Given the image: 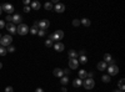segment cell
Returning <instances> with one entry per match:
<instances>
[{
    "label": "cell",
    "instance_id": "d6a6232c",
    "mask_svg": "<svg viewBox=\"0 0 125 92\" xmlns=\"http://www.w3.org/2000/svg\"><path fill=\"white\" fill-rule=\"evenodd\" d=\"M5 20H8V23H11V21H13V16H11V15H8Z\"/></svg>",
    "mask_w": 125,
    "mask_h": 92
},
{
    "label": "cell",
    "instance_id": "ffe728a7",
    "mask_svg": "<svg viewBox=\"0 0 125 92\" xmlns=\"http://www.w3.org/2000/svg\"><path fill=\"white\" fill-rule=\"evenodd\" d=\"M60 82H61V85H62V86L68 85V82H69V78H68V76H62V77H61V80H60Z\"/></svg>",
    "mask_w": 125,
    "mask_h": 92
},
{
    "label": "cell",
    "instance_id": "9a60e30c",
    "mask_svg": "<svg viewBox=\"0 0 125 92\" xmlns=\"http://www.w3.org/2000/svg\"><path fill=\"white\" fill-rule=\"evenodd\" d=\"M53 74H54L55 77H62V75H64V74H62V70H61V68H55V70L53 71Z\"/></svg>",
    "mask_w": 125,
    "mask_h": 92
},
{
    "label": "cell",
    "instance_id": "2e32d148",
    "mask_svg": "<svg viewBox=\"0 0 125 92\" xmlns=\"http://www.w3.org/2000/svg\"><path fill=\"white\" fill-rule=\"evenodd\" d=\"M111 61H113V57L110 54H105L104 55V62L105 64H111Z\"/></svg>",
    "mask_w": 125,
    "mask_h": 92
},
{
    "label": "cell",
    "instance_id": "74e56055",
    "mask_svg": "<svg viewBox=\"0 0 125 92\" xmlns=\"http://www.w3.org/2000/svg\"><path fill=\"white\" fill-rule=\"evenodd\" d=\"M24 11H25V13H29V11H30V8H29V6H25V8H24Z\"/></svg>",
    "mask_w": 125,
    "mask_h": 92
},
{
    "label": "cell",
    "instance_id": "d590c367",
    "mask_svg": "<svg viewBox=\"0 0 125 92\" xmlns=\"http://www.w3.org/2000/svg\"><path fill=\"white\" fill-rule=\"evenodd\" d=\"M62 74H64V75H69L70 74V70H68V68L66 70H62Z\"/></svg>",
    "mask_w": 125,
    "mask_h": 92
},
{
    "label": "cell",
    "instance_id": "484cf974",
    "mask_svg": "<svg viewBox=\"0 0 125 92\" xmlns=\"http://www.w3.org/2000/svg\"><path fill=\"white\" fill-rule=\"evenodd\" d=\"M44 8L46 10H53V4H51V3H45L44 4Z\"/></svg>",
    "mask_w": 125,
    "mask_h": 92
},
{
    "label": "cell",
    "instance_id": "603a6c76",
    "mask_svg": "<svg viewBox=\"0 0 125 92\" xmlns=\"http://www.w3.org/2000/svg\"><path fill=\"white\" fill-rule=\"evenodd\" d=\"M119 90H120L121 92H124V90H125V87H124V78H121V80L119 81Z\"/></svg>",
    "mask_w": 125,
    "mask_h": 92
},
{
    "label": "cell",
    "instance_id": "1f68e13d",
    "mask_svg": "<svg viewBox=\"0 0 125 92\" xmlns=\"http://www.w3.org/2000/svg\"><path fill=\"white\" fill-rule=\"evenodd\" d=\"M85 54H86V51H85V50H80V51H79V54H78V56H85Z\"/></svg>",
    "mask_w": 125,
    "mask_h": 92
},
{
    "label": "cell",
    "instance_id": "e0dca14e",
    "mask_svg": "<svg viewBox=\"0 0 125 92\" xmlns=\"http://www.w3.org/2000/svg\"><path fill=\"white\" fill-rule=\"evenodd\" d=\"M69 59L71 60V59H78V52L75 50H70L69 51Z\"/></svg>",
    "mask_w": 125,
    "mask_h": 92
},
{
    "label": "cell",
    "instance_id": "8fae6325",
    "mask_svg": "<svg viewBox=\"0 0 125 92\" xmlns=\"http://www.w3.org/2000/svg\"><path fill=\"white\" fill-rule=\"evenodd\" d=\"M14 25L15 24H19L20 25V23H21V15H19V14H15L14 16H13V21H11Z\"/></svg>",
    "mask_w": 125,
    "mask_h": 92
},
{
    "label": "cell",
    "instance_id": "6da1fadb",
    "mask_svg": "<svg viewBox=\"0 0 125 92\" xmlns=\"http://www.w3.org/2000/svg\"><path fill=\"white\" fill-rule=\"evenodd\" d=\"M13 42V37L11 35H4L1 39H0V45H1L3 47H8L10 46V44Z\"/></svg>",
    "mask_w": 125,
    "mask_h": 92
},
{
    "label": "cell",
    "instance_id": "f1b7e54d",
    "mask_svg": "<svg viewBox=\"0 0 125 92\" xmlns=\"http://www.w3.org/2000/svg\"><path fill=\"white\" fill-rule=\"evenodd\" d=\"M45 46H46V47H50V46H53V41H51L50 39H49V40H46V41H45Z\"/></svg>",
    "mask_w": 125,
    "mask_h": 92
},
{
    "label": "cell",
    "instance_id": "7c38bea8",
    "mask_svg": "<svg viewBox=\"0 0 125 92\" xmlns=\"http://www.w3.org/2000/svg\"><path fill=\"white\" fill-rule=\"evenodd\" d=\"M106 67H108V64H105L104 61H100V62L98 64V70L99 71H105Z\"/></svg>",
    "mask_w": 125,
    "mask_h": 92
},
{
    "label": "cell",
    "instance_id": "e575fe53",
    "mask_svg": "<svg viewBox=\"0 0 125 92\" xmlns=\"http://www.w3.org/2000/svg\"><path fill=\"white\" fill-rule=\"evenodd\" d=\"M3 27H5V21L4 20H0V29H3Z\"/></svg>",
    "mask_w": 125,
    "mask_h": 92
},
{
    "label": "cell",
    "instance_id": "5bb4252c",
    "mask_svg": "<svg viewBox=\"0 0 125 92\" xmlns=\"http://www.w3.org/2000/svg\"><path fill=\"white\" fill-rule=\"evenodd\" d=\"M88 77V72H86V71L85 70H80L79 71V78L80 80H85Z\"/></svg>",
    "mask_w": 125,
    "mask_h": 92
},
{
    "label": "cell",
    "instance_id": "30bf717a",
    "mask_svg": "<svg viewBox=\"0 0 125 92\" xmlns=\"http://www.w3.org/2000/svg\"><path fill=\"white\" fill-rule=\"evenodd\" d=\"M54 10H55L56 13H64V11H65V5L61 4V3H58V4L55 5Z\"/></svg>",
    "mask_w": 125,
    "mask_h": 92
},
{
    "label": "cell",
    "instance_id": "7bdbcfd3",
    "mask_svg": "<svg viewBox=\"0 0 125 92\" xmlns=\"http://www.w3.org/2000/svg\"><path fill=\"white\" fill-rule=\"evenodd\" d=\"M1 68H3V64H1V62H0V70H1Z\"/></svg>",
    "mask_w": 125,
    "mask_h": 92
},
{
    "label": "cell",
    "instance_id": "277c9868",
    "mask_svg": "<svg viewBox=\"0 0 125 92\" xmlns=\"http://www.w3.org/2000/svg\"><path fill=\"white\" fill-rule=\"evenodd\" d=\"M83 86H84L85 90H91L94 88V86H95V81H94L93 78H85L84 80V82H83Z\"/></svg>",
    "mask_w": 125,
    "mask_h": 92
},
{
    "label": "cell",
    "instance_id": "7a4b0ae2",
    "mask_svg": "<svg viewBox=\"0 0 125 92\" xmlns=\"http://www.w3.org/2000/svg\"><path fill=\"white\" fill-rule=\"evenodd\" d=\"M62 37H64V31H62V30H56L54 34H51L49 36V39L51 40V41H58V42H59V40H61Z\"/></svg>",
    "mask_w": 125,
    "mask_h": 92
},
{
    "label": "cell",
    "instance_id": "836d02e7",
    "mask_svg": "<svg viewBox=\"0 0 125 92\" xmlns=\"http://www.w3.org/2000/svg\"><path fill=\"white\" fill-rule=\"evenodd\" d=\"M14 90H13V87L11 86H8L6 88H5V92H13Z\"/></svg>",
    "mask_w": 125,
    "mask_h": 92
},
{
    "label": "cell",
    "instance_id": "4fadbf2b",
    "mask_svg": "<svg viewBox=\"0 0 125 92\" xmlns=\"http://www.w3.org/2000/svg\"><path fill=\"white\" fill-rule=\"evenodd\" d=\"M64 47H65L64 44H61V42H56V44L54 45V49L58 51V52H61V51L64 50Z\"/></svg>",
    "mask_w": 125,
    "mask_h": 92
},
{
    "label": "cell",
    "instance_id": "ba28073f",
    "mask_svg": "<svg viewBox=\"0 0 125 92\" xmlns=\"http://www.w3.org/2000/svg\"><path fill=\"white\" fill-rule=\"evenodd\" d=\"M78 66H79V61H78V59H71V60H69V67H70L71 70L78 68Z\"/></svg>",
    "mask_w": 125,
    "mask_h": 92
},
{
    "label": "cell",
    "instance_id": "bcb514c9",
    "mask_svg": "<svg viewBox=\"0 0 125 92\" xmlns=\"http://www.w3.org/2000/svg\"><path fill=\"white\" fill-rule=\"evenodd\" d=\"M0 46H1V45H0Z\"/></svg>",
    "mask_w": 125,
    "mask_h": 92
},
{
    "label": "cell",
    "instance_id": "f546056e",
    "mask_svg": "<svg viewBox=\"0 0 125 92\" xmlns=\"http://www.w3.org/2000/svg\"><path fill=\"white\" fill-rule=\"evenodd\" d=\"M80 25V20L75 19V20H73V26H79Z\"/></svg>",
    "mask_w": 125,
    "mask_h": 92
},
{
    "label": "cell",
    "instance_id": "d6986e66",
    "mask_svg": "<svg viewBox=\"0 0 125 92\" xmlns=\"http://www.w3.org/2000/svg\"><path fill=\"white\" fill-rule=\"evenodd\" d=\"M40 3L39 1H33V3H31V8H33L34 10H39L40 9Z\"/></svg>",
    "mask_w": 125,
    "mask_h": 92
},
{
    "label": "cell",
    "instance_id": "f35d334b",
    "mask_svg": "<svg viewBox=\"0 0 125 92\" xmlns=\"http://www.w3.org/2000/svg\"><path fill=\"white\" fill-rule=\"evenodd\" d=\"M88 76H89L88 78H93V76H94V72H89V74H88Z\"/></svg>",
    "mask_w": 125,
    "mask_h": 92
},
{
    "label": "cell",
    "instance_id": "7402d4cb",
    "mask_svg": "<svg viewBox=\"0 0 125 92\" xmlns=\"http://www.w3.org/2000/svg\"><path fill=\"white\" fill-rule=\"evenodd\" d=\"M8 54V51H6V47H3V46H0V56H5Z\"/></svg>",
    "mask_w": 125,
    "mask_h": 92
},
{
    "label": "cell",
    "instance_id": "8992f818",
    "mask_svg": "<svg viewBox=\"0 0 125 92\" xmlns=\"http://www.w3.org/2000/svg\"><path fill=\"white\" fill-rule=\"evenodd\" d=\"M1 8H3V11H5L8 15H10L11 13H14V6L11 5V4H4V5H1Z\"/></svg>",
    "mask_w": 125,
    "mask_h": 92
},
{
    "label": "cell",
    "instance_id": "83f0119b",
    "mask_svg": "<svg viewBox=\"0 0 125 92\" xmlns=\"http://www.w3.org/2000/svg\"><path fill=\"white\" fill-rule=\"evenodd\" d=\"M6 51H8V52H14V51H15V47L10 45V46H8V47H6Z\"/></svg>",
    "mask_w": 125,
    "mask_h": 92
},
{
    "label": "cell",
    "instance_id": "4316f807",
    "mask_svg": "<svg viewBox=\"0 0 125 92\" xmlns=\"http://www.w3.org/2000/svg\"><path fill=\"white\" fill-rule=\"evenodd\" d=\"M29 31H30L31 34H33V35H36V34H38V31H39V30H38L36 27H34V26H33V27H30V29H29Z\"/></svg>",
    "mask_w": 125,
    "mask_h": 92
},
{
    "label": "cell",
    "instance_id": "9c48e42d",
    "mask_svg": "<svg viewBox=\"0 0 125 92\" xmlns=\"http://www.w3.org/2000/svg\"><path fill=\"white\" fill-rule=\"evenodd\" d=\"M5 27L8 29V31H9L10 34H16V26H15L13 23H8V24L5 25Z\"/></svg>",
    "mask_w": 125,
    "mask_h": 92
},
{
    "label": "cell",
    "instance_id": "3957f363",
    "mask_svg": "<svg viewBox=\"0 0 125 92\" xmlns=\"http://www.w3.org/2000/svg\"><path fill=\"white\" fill-rule=\"evenodd\" d=\"M106 68H108V72H109L110 76H115V75H118V72H119V67H118L116 64H110Z\"/></svg>",
    "mask_w": 125,
    "mask_h": 92
},
{
    "label": "cell",
    "instance_id": "5b68a950",
    "mask_svg": "<svg viewBox=\"0 0 125 92\" xmlns=\"http://www.w3.org/2000/svg\"><path fill=\"white\" fill-rule=\"evenodd\" d=\"M28 31H29V27L25 24H20L16 27V34H19V35H26Z\"/></svg>",
    "mask_w": 125,
    "mask_h": 92
},
{
    "label": "cell",
    "instance_id": "d4e9b609",
    "mask_svg": "<svg viewBox=\"0 0 125 92\" xmlns=\"http://www.w3.org/2000/svg\"><path fill=\"white\" fill-rule=\"evenodd\" d=\"M79 62H80V64H86V62H88V57H86V56H80Z\"/></svg>",
    "mask_w": 125,
    "mask_h": 92
},
{
    "label": "cell",
    "instance_id": "44dd1931",
    "mask_svg": "<svg viewBox=\"0 0 125 92\" xmlns=\"http://www.w3.org/2000/svg\"><path fill=\"white\" fill-rule=\"evenodd\" d=\"M80 24H83L84 26L88 27V26L90 25V20H89V19H81V20H80Z\"/></svg>",
    "mask_w": 125,
    "mask_h": 92
},
{
    "label": "cell",
    "instance_id": "b9f144b4",
    "mask_svg": "<svg viewBox=\"0 0 125 92\" xmlns=\"http://www.w3.org/2000/svg\"><path fill=\"white\" fill-rule=\"evenodd\" d=\"M1 13H3V8L0 6V15H1Z\"/></svg>",
    "mask_w": 125,
    "mask_h": 92
},
{
    "label": "cell",
    "instance_id": "ac0fdd59",
    "mask_svg": "<svg viewBox=\"0 0 125 92\" xmlns=\"http://www.w3.org/2000/svg\"><path fill=\"white\" fill-rule=\"evenodd\" d=\"M81 85H83V80H80V78H76L73 81V86L74 87H80Z\"/></svg>",
    "mask_w": 125,
    "mask_h": 92
},
{
    "label": "cell",
    "instance_id": "ee69618b",
    "mask_svg": "<svg viewBox=\"0 0 125 92\" xmlns=\"http://www.w3.org/2000/svg\"><path fill=\"white\" fill-rule=\"evenodd\" d=\"M114 92H121L120 90H115V91H114Z\"/></svg>",
    "mask_w": 125,
    "mask_h": 92
},
{
    "label": "cell",
    "instance_id": "52a82bcc",
    "mask_svg": "<svg viewBox=\"0 0 125 92\" xmlns=\"http://www.w3.org/2000/svg\"><path fill=\"white\" fill-rule=\"evenodd\" d=\"M50 26V23H49V20H41V21H39V29L40 30H45Z\"/></svg>",
    "mask_w": 125,
    "mask_h": 92
},
{
    "label": "cell",
    "instance_id": "4dcf8cb0",
    "mask_svg": "<svg viewBox=\"0 0 125 92\" xmlns=\"http://www.w3.org/2000/svg\"><path fill=\"white\" fill-rule=\"evenodd\" d=\"M45 31H44V30H39V31H38V35L40 36V37H43V36H45Z\"/></svg>",
    "mask_w": 125,
    "mask_h": 92
},
{
    "label": "cell",
    "instance_id": "cb8c5ba5",
    "mask_svg": "<svg viewBox=\"0 0 125 92\" xmlns=\"http://www.w3.org/2000/svg\"><path fill=\"white\" fill-rule=\"evenodd\" d=\"M101 80H103V82L108 84V82H110V76H108V75H104V76L101 77Z\"/></svg>",
    "mask_w": 125,
    "mask_h": 92
},
{
    "label": "cell",
    "instance_id": "f6af8a7d",
    "mask_svg": "<svg viewBox=\"0 0 125 92\" xmlns=\"http://www.w3.org/2000/svg\"><path fill=\"white\" fill-rule=\"evenodd\" d=\"M0 39H1V35H0Z\"/></svg>",
    "mask_w": 125,
    "mask_h": 92
},
{
    "label": "cell",
    "instance_id": "8d00e7d4",
    "mask_svg": "<svg viewBox=\"0 0 125 92\" xmlns=\"http://www.w3.org/2000/svg\"><path fill=\"white\" fill-rule=\"evenodd\" d=\"M29 4H30V0H24V5L25 6H28Z\"/></svg>",
    "mask_w": 125,
    "mask_h": 92
},
{
    "label": "cell",
    "instance_id": "60d3db41",
    "mask_svg": "<svg viewBox=\"0 0 125 92\" xmlns=\"http://www.w3.org/2000/svg\"><path fill=\"white\" fill-rule=\"evenodd\" d=\"M34 27H36V29L39 27V23H38V21H35V23H34Z\"/></svg>",
    "mask_w": 125,
    "mask_h": 92
},
{
    "label": "cell",
    "instance_id": "ab89813d",
    "mask_svg": "<svg viewBox=\"0 0 125 92\" xmlns=\"http://www.w3.org/2000/svg\"><path fill=\"white\" fill-rule=\"evenodd\" d=\"M35 92H44V90H43V88H36Z\"/></svg>",
    "mask_w": 125,
    "mask_h": 92
}]
</instances>
